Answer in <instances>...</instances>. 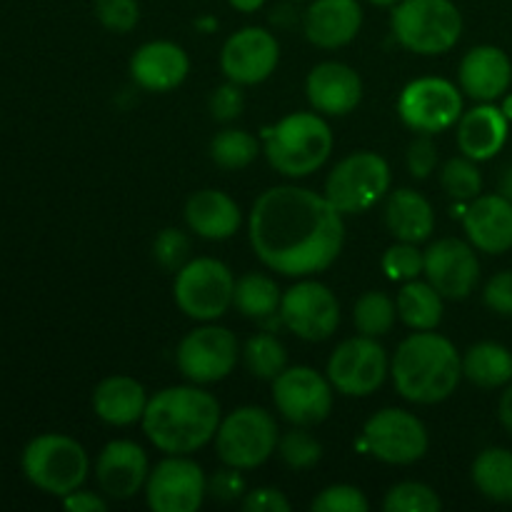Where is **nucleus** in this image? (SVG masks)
Returning <instances> with one entry per match:
<instances>
[{"label":"nucleus","instance_id":"f257e3e1","mask_svg":"<svg viewBox=\"0 0 512 512\" xmlns=\"http://www.w3.org/2000/svg\"><path fill=\"white\" fill-rule=\"evenodd\" d=\"M248 238L265 268L288 278H310L343 253V213L313 190L275 185L255 200Z\"/></svg>","mask_w":512,"mask_h":512},{"label":"nucleus","instance_id":"f03ea898","mask_svg":"<svg viewBox=\"0 0 512 512\" xmlns=\"http://www.w3.org/2000/svg\"><path fill=\"white\" fill-rule=\"evenodd\" d=\"M220 403L200 385H173L148 400L143 430L165 455H190L215 440L220 428Z\"/></svg>","mask_w":512,"mask_h":512},{"label":"nucleus","instance_id":"7ed1b4c3","mask_svg":"<svg viewBox=\"0 0 512 512\" xmlns=\"http://www.w3.org/2000/svg\"><path fill=\"white\" fill-rule=\"evenodd\" d=\"M395 390L418 405H438L458 390L463 380V355L445 335L415 330L390 360Z\"/></svg>","mask_w":512,"mask_h":512},{"label":"nucleus","instance_id":"20e7f679","mask_svg":"<svg viewBox=\"0 0 512 512\" xmlns=\"http://www.w3.org/2000/svg\"><path fill=\"white\" fill-rule=\"evenodd\" d=\"M265 158L285 178H308L328 163L333 130L320 113H290L265 130Z\"/></svg>","mask_w":512,"mask_h":512},{"label":"nucleus","instance_id":"39448f33","mask_svg":"<svg viewBox=\"0 0 512 512\" xmlns=\"http://www.w3.org/2000/svg\"><path fill=\"white\" fill-rule=\"evenodd\" d=\"M390 28L405 50L443 55L463 35V15L453 0H400L390 13Z\"/></svg>","mask_w":512,"mask_h":512},{"label":"nucleus","instance_id":"423d86ee","mask_svg":"<svg viewBox=\"0 0 512 512\" xmlns=\"http://www.w3.org/2000/svg\"><path fill=\"white\" fill-rule=\"evenodd\" d=\"M20 470L43 493L65 498L78 490L90 473L83 445L63 433H43L30 440L20 455Z\"/></svg>","mask_w":512,"mask_h":512},{"label":"nucleus","instance_id":"0eeeda50","mask_svg":"<svg viewBox=\"0 0 512 512\" xmlns=\"http://www.w3.org/2000/svg\"><path fill=\"white\" fill-rule=\"evenodd\" d=\"M393 173L383 155L373 150L350 153L325 178V198L343 215L368 213L390 193Z\"/></svg>","mask_w":512,"mask_h":512},{"label":"nucleus","instance_id":"6e6552de","mask_svg":"<svg viewBox=\"0 0 512 512\" xmlns=\"http://www.w3.org/2000/svg\"><path fill=\"white\" fill-rule=\"evenodd\" d=\"M280 430L273 415L258 405H245L220 420L215 433V450L223 465L238 470H255L278 453Z\"/></svg>","mask_w":512,"mask_h":512},{"label":"nucleus","instance_id":"1a4fd4ad","mask_svg":"<svg viewBox=\"0 0 512 512\" xmlns=\"http://www.w3.org/2000/svg\"><path fill=\"white\" fill-rule=\"evenodd\" d=\"M173 295L178 308L198 323L223 318L235 298L233 270L218 258L188 260L175 273Z\"/></svg>","mask_w":512,"mask_h":512},{"label":"nucleus","instance_id":"9d476101","mask_svg":"<svg viewBox=\"0 0 512 512\" xmlns=\"http://www.w3.org/2000/svg\"><path fill=\"white\" fill-rule=\"evenodd\" d=\"M335 393L345 398H368L390 375V360L378 338L355 335L333 350L325 370Z\"/></svg>","mask_w":512,"mask_h":512},{"label":"nucleus","instance_id":"9b49d317","mask_svg":"<svg viewBox=\"0 0 512 512\" xmlns=\"http://www.w3.org/2000/svg\"><path fill=\"white\" fill-rule=\"evenodd\" d=\"M398 115L415 133H443L463 118V90L435 75L410 80L398 98Z\"/></svg>","mask_w":512,"mask_h":512},{"label":"nucleus","instance_id":"f8f14e48","mask_svg":"<svg viewBox=\"0 0 512 512\" xmlns=\"http://www.w3.org/2000/svg\"><path fill=\"white\" fill-rule=\"evenodd\" d=\"M360 445L380 463L413 465L425 458L430 438L418 415L400 408H385L363 425Z\"/></svg>","mask_w":512,"mask_h":512},{"label":"nucleus","instance_id":"ddd939ff","mask_svg":"<svg viewBox=\"0 0 512 512\" xmlns=\"http://www.w3.org/2000/svg\"><path fill=\"white\" fill-rule=\"evenodd\" d=\"M273 403L288 423L313 428L333 413L335 388L328 375H320L308 365H295L273 380Z\"/></svg>","mask_w":512,"mask_h":512},{"label":"nucleus","instance_id":"4468645a","mask_svg":"<svg viewBox=\"0 0 512 512\" xmlns=\"http://www.w3.org/2000/svg\"><path fill=\"white\" fill-rule=\"evenodd\" d=\"M240 358L238 338L220 325L195 328L180 340L175 363L188 383L210 385L220 383L235 370Z\"/></svg>","mask_w":512,"mask_h":512},{"label":"nucleus","instance_id":"2eb2a0df","mask_svg":"<svg viewBox=\"0 0 512 512\" xmlns=\"http://www.w3.org/2000/svg\"><path fill=\"white\" fill-rule=\"evenodd\" d=\"M280 323L308 343H323L338 330L340 303L328 285L303 278L280 300Z\"/></svg>","mask_w":512,"mask_h":512},{"label":"nucleus","instance_id":"dca6fc26","mask_svg":"<svg viewBox=\"0 0 512 512\" xmlns=\"http://www.w3.org/2000/svg\"><path fill=\"white\" fill-rule=\"evenodd\" d=\"M208 495L203 468L188 455L160 460L145 483V500L153 512H195Z\"/></svg>","mask_w":512,"mask_h":512},{"label":"nucleus","instance_id":"f3484780","mask_svg":"<svg viewBox=\"0 0 512 512\" xmlns=\"http://www.w3.org/2000/svg\"><path fill=\"white\" fill-rule=\"evenodd\" d=\"M280 63V43L270 30L250 25L225 40L220 68L230 83L258 85L275 73Z\"/></svg>","mask_w":512,"mask_h":512},{"label":"nucleus","instance_id":"a211bd4d","mask_svg":"<svg viewBox=\"0 0 512 512\" xmlns=\"http://www.w3.org/2000/svg\"><path fill=\"white\" fill-rule=\"evenodd\" d=\"M423 275L445 300H465L480 280V260L470 240L440 238L425 250Z\"/></svg>","mask_w":512,"mask_h":512},{"label":"nucleus","instance_id":"6ab92c4d","mask_svg":"<svg viewBox=\"0 0 512 512\" xmlns=\"http://www.w3.org/2000/svg\"><path fill=\"white\" fill-rule=\"evenodd\" d=\"M148 475V455L133 440H110L95 460L100 490L113 500L135 498L148 483Z\"/></svg>","mask_w":512,"mask_h":512},{"label":"nucleus","instance_id":"aec40b11","mask_svg":"<svg viewBox=\"0 0 512 512\" xmlns=\"http://www.w3.org/2000/svg\"><path fill=\"white\" fill-rule=\"evenodd\" d=\"M305 95L315 113L343 118L353 113L363 100V80L350 65L325 60L315 65L305 78Z\"/></svg>","mask_w":512,"mask_h":512},{"label":"nucleus","instance_id":"412c9836","mask_svg":"<svg viewBox=\"0 0 512 512\" xmlns=\"http://www.w3.org/2000/svg\"><path fill=\"white\" fill-rule=\"evenodd\" d=\"M463 228L480 253L503 255L512 248V203L503 193L478 195L463 210Z\"/></svg>","mask_w":512,"mask_h":512},{"label":"nucleus","instance_id":"4be33fe9","mask_svg":"<svg viewBox=\"0 0 512 512\" xmlns=\"http://www.w3.org/2000/svg\"><path fill=\"white\" fill-rule=\"evenodd\" d=\"M190 73V58L178 43L150 40L140 45L130 58V78L148 93H168L185 83Z\"/></svg>","mask_w":512,"mask_h":512},{"label":"nucleus","instance_id":"5701e85b","mask_svg":"<svg viewBox=\"0 0 512 512\" xmlns=\"http://www.w3.org/2000/svg\"><path fill=\"white\" fill-rule=\"evenodd\" d=\"M363 28L358 0H313L303 15L305 38L323 50H338L353 43Z\"/></svg>","mask_w":512,"mask_h":512},{"label":"nucleus","instance_id":"b1692460","mask_svg":"<svg viewBox=\"0 0 512 512\" xmlns=\"http://www.w3.org/2000/svg\"><path fill=\"white\" fill-rule=\"evenodd\" d=\"M460 90L478 103H495L508 93L512 83V63L503 48L478 45L460 60Z\"/></svg>","mask_w":512,"mask_h":512},{"label":"nucleus","instance_id":"393cba45","mask_svg":"<svg viewBox=\"0 0 512 512\" xmlns=\"http://www.w3.org/2000/svg\"><path fill=\"white\" fill-rule=\"evenodd\" d=\"M508 133L510 120L503 108L493 103H480L458 120V148L475 163H485L505 148Z\"/></svg>","mask_w":512,"mask_h":512},{"label":"nucleus","instance_id":"a878e982","mask_svg":"<svg viewBox=\"0 0 512 512\" xmlns=\"http://www.w3.org/2000/svg\"><path fill=\"white\" fill-rule=\"evenodd\" d=\"M185 223L198 238L228 240L238 233L243 213L228 193L205 188L190 195L185 203Z\"/></svg>","mask_w":512,"mask_h":512},{"label":"nucleus","instance_id":"bb28decb","mask_svg":"<svg viewBox=\"0 0 512 512\" xmlns=\"http://www.w3.org/2000/svg\"><path fill=\"white\" fill-rule=\"evenodd\" d=\"M148 393L143 383L130 375H110L100 380L93 390V410L103 423L125 428L140 423L148 408Z\"/></svg>","mask_w":512,"mask_h":512},{"label":"nucleus","instance_id":"cd10ccee","mask_svg":"<svg viewBox=\"0 0 512 512\" xmlns=\"http://www.w3.org/2000/svg\"><path fill=\"white\" fill-rule=\"evenodd\" d=\"M385 225L395 240L420 245L433 235L435 210L418 190L398 188L385 200Z\"/></svg>","mask_w":512,"mask_h":512},{"label":"nucleus","instance_id":"c85d7f7f","mask_svg":"<svg viewBox=\"0 0 512 512\" xmlns=\"http://www.w3.org/2000/svg\"><path fill=\"white\" fill-rule=\"evenodd\" d=\"M463 378L483 390H498L512 383V353L505 345L483 340L465 350Z\"/></svg>","mask_w":512,"mask_h":512},{"label":"nucleus","instance_id":"c756f323","mask_svg":"<svg viewBox=\"0 0 512 512\" xmlns=\"http://www.w3.org/2000/svg\"><path fill=\"white\" fill-rule=\"evenodd\" d=\"M443 295L428 280H408L398 293V318L410 330H435L443 323Z\"/></svg>","mask_w":512,"mask_h":512},{"label":"nucleus","instance_id":"7c9ffc66","mask_svg":"<svg viewBox=\"0 0 512 512\" xmlns=\"http://www.w3.org/2000/svg\"><path fill=\"white\" fill-rule=\"evenodd\" d=\"M473 485L493 503H512V453L505 448H488L475 458Z\"/></svg>","mask_w":512,"mask_h":512},{"label":"nucleus","instance_id":"2f4dec72","mask_svg":"<svg viewBox=\"0 0 512 512\" xmlns=\"http://www.w3.org/2000/svg\"><path fill=\"white\" fill-rule=\"evenodd\" d=\"M283 290L270 275L245 273L235 280L233 305L250 320H270L280 313Z\"/></svg>","mask_w":512,"mask_h":512},{"label":"nucleus","instance_id":"473e14b6","mask_svg":"<svg viewBox=\"0 0 512 512\" xmlns=\"http://www.w3.org/2000/svg\"><path fill=\"white\" fill-rule=\"evenodd\" d=\"M398 320V303L383 290H368L358 298L353 308V323L360 335L368 338H383L393 330Z\"/></svg>","mask_w":512,"mask_h":512},{"label":"nucleus","instance_id":"72a5a7b5","mask_svg":"<svg viewBox=\"0 0 512 512\" xmlns=\"http://www.w3.org/2000/svg\"><path fill=\"white\" fill-rule=\"evenodd\" d=\"M260 155V143L253 133L228 128L210 140V158L225 170H243Z\"/></svg>","mask_w":512,"mask_h":512},{"label":"nucleus","instance_id":"f704fd0d","mask_svg":"<svg viewBox=\"0 0 512 512\" xmlns=\"http://www.w3.org/2000/svg\"><path fill=\"white\" fill-rule=\"evenodd\" d=\"M245 368L250 375L260 380H275L285 368H288V353L285 345L275 335L258 333L245 343L243 348Z\"/></svg>","mask_w":512,"mask_h":512},{"label":"nucleus","instance_id":"c9c22d12","mask_svg":"<svg viewBox=\"0 0 512 512\" xmlns=\"http://www.w3.org/2000/svg\"><path fill=\"white\" fill-rule=\"evenodd\" d=\"M440 185L453 200L470 203L483 193V175L475 160H470L468 155H458L440 168Z\"/></svg>","mask_w":512,"mask_h":512},{"label":"nucleus","instance_id":"e433bc0d","mask_svg":"<svg viewBox=\"0 0 512 512\" xmlns=\"http://www.w3.org/2000/svg\"><path fill=\"white\" fill-rule=\"evenodd\" d=\"M278 455L290 470H310L323 458V445L315 435L308 433V428H298L280 435Z\"/></svg>","mask_w":512,"mask_h":512},{"label":"nucleus","instance_id":"4c0bfd02","mask_svg":"<svg viewBox=\"0 0 512 512\" xmlns=\"http://www.w3.org/2000/svg\"><path fill=\"white\" fill-rule=\"evenodd\" d=\"M443 508V500L430 485L425 483H398L385 493V512H438Z\"/></svg>","mask_w":512,"mask_h":512},{"label":"nucleus","instance_id":"58836bf2","mask_svg":"<svg viewBox=\"0 0 512 512\" xmlns=\"http://www.w3.org/2000/svg\"><path fill=\"white\" fill-rule=\"evenodd\" d=\"M380 268L395 283H408V280H418L425 270V253L415 243H403L398 240L390 245L380 258Z\"/></svg>","mask_w":512,"mask_h":512},{"label":"nucleus","instance_id":"ea45409f","mask_svg":"<svg viewBox=\"0 0 512 512\" xmlns=\"http://www.w3.org/2000/svg\"><path fill=\"white\" fill-rule=\"evenodd\" d=\"M95 18L110 33H130L140 23L138 0H95Z\"/></svg>","mask_w":512,"mask_h":512},{"label":"nucleus","instance_id":"a19ab883","mask_svg":"<svg viewBox=\"0 0 512 512\" xmlns=\"http://www.w3.org/2000/svg\"><path fill=\"white\" fill-rule=\"evenodd\" d=\"M153 258L163 270L178 273L190 260V238L178 228H165L153 243Z\"/></svg>","mask_w":512,"mask_h":512},{"label":"nucleus","instance_id":"79ce46f5","mask_svg":"<svg viewBox=\"0 0 512 512\" xmlns=\"http://www.w3.org/2000/svg\"><path fill=\"white\" fill-rule=\"evenodd\" d=\"M315 512H368L370 500L355 485H330L310 505Z\"/></svg>","mask_w":512,"mask_h":512},{"label":"nucleus","instance_id":"37998d69","mask_svg":"<svg viewBox=\"0 0 512 512\" xmlns=\"http://www.w3.org/2000/svg\"><path fill=\"white\" fill-rule=\"evenodd\" d=\"M243 85L238 83H225L220 85V88H215L213 93H210V100H208V108H210V115H213L218 123H230V120L240 118V113H243L245 108V98H243Z\"/></svg>","mask_w":512,"mask_h":512},{"label":"nucleus","instance_id":"c03bdc74","mask_svg":"<svg viewBox=\"0 0 512 512\" xmlns=\"http://www.w3.org/2000/svg\"><path fill=\"white\" fill-rule=\"evenodd\" d=\"M438 168V145L433 135L418 133V138L408 145V170L415 180H425Z\"/></svg>","mask_w":512,"mask_h":512},{"label":"nucleus","instance_id":"a18cd8bd","mask_svg":"<svg viewBox=\"0 0 512 512\" xmlns=\"http://www.w3.org/2000/svg\"><path fill=\"white\" fill-rule=\"evenodd\" d=\"M248 493L245 490V480L240 475L238 468H230L225 465L223 470L208 478V495H213L220 503H235V500H243V495Z\"/></svg>","mask_w":512,"mask_h":512},{"label":"nucleus","instance_id":"49530a36","mask_svg":"<svg viewBox=\"0 0 512 512\" xmlns=\"http://www.w3.org/2000/svg\"><path fill=\"white\" fill-rule=\"evenodd\" d=\"M483 300L493 313L512 318V270L493 275L483 290Z\"/></svg>","mask_w":512,"mask_h":512},{"label":"nucleus","instance_id":"de8ad7c7","mask_svg":"<svg viewBox=\"0 0 512 512\" xmlns=\"http://www.w3.org/2000/svg\"><path fill=\"white\" fill-rule=\"evenodd\" d=\"M240 505L248 512H290V500L278 488L248 490Z\"/></svg>","mask_w":512,"mask_h":512},{"label":"nucleus","instance_id":"09e8293b","mask_svg":"<svg viewBox=\"0 0 512 512\" xmlns=\"http://www.w3.org/2000/svg\"><path fill=\"white\" fill-rule=\"evenodd\" d=\"M65 510L70 512H105L108 510V500L98 493H90V490H73L63 498Z\"/></svg>","mask_w":512,"mask_h":512},{"label":"nucleus","instance_id":"8fccbe9b","mask_svg":"<svg viewBox=\"0 0 512 512\" xmlns=\"http://www.w3.org/2000/svg\"><path fill=\"white\" fill-rule=\"evenodd\" d=\"M498 418H500V425H503V428L512 435V383L505 385V393L500 395Z\"/></svg>","mask_w":512,"mask_h":512},{"label":"nucleus","instance_id":"3c124183","mask_svg":"<svg viewBox=\"0 0 512 512\" xmlns=\"http://www.w3.org/2000/svg\"><path fill=\"white\" fill-rule=\"evenodd\" d=\"M228 3L233 5L235 10H240V13H258L265 5V0H228Z\"/></svg>","mask_w":512,"mask_h":512},{"label":"nucleus","instance_id":"603ef678","mask_svg":"<svg viewBox=\"0 0 512 512\" xmlns=\"http://www.w3.org/2000/svg\"><path fill=\"white\" fill-rule=\"evenodd\" d=\"M500 193H503L505 198H508L510 203H512V165H510L508 170H505L503 180H500Z\"/></svg>","mask_w":512,"mask_h":512},{"label":"nucleus","instance_id":"864d4df0","mask_svg":"<svg viewBox=\"0 0 512 512\" xmlns=\"http://www.w3.org/2000/svg\"><path fill=\"white\" fill-rule=\"evenodd\" d=\"M368 3L378 5V8H393V5H398L400 0H368Z\"/></svg>","mask_w":512,"mask_h":512},{"label":"nucleus","instance_id":"5fc2aeb1","mask_svg":"<svg viewBox=\"0 0 512 512\" xmlns=\"http://www.w3.org/2000/svg\"><path fill=\"white\" fill-rule=\"evenodd\" d=\"M503 113L508 115V120H512V95H508V100L503 103Z\"/></svg>","mask_w":512,"mask_h":512}]
</instances>
